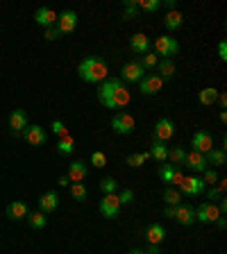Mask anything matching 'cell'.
<instances>
[{"instance_id": "obj_36", "label": "cell", "mask_w": 227, "mask_h": 254, "mask_svg": "<svg viewBox=\"0 0 227 254\" xmlns=\"http://www.w3.org/2000/svg\"><path fill=\"white\" fill-rule=\"evenodd\" d=\"M137 7L143 11H148V14H152V11L161 9V0H137Z\"/></svg>"}, {"instance_id": "obj_39", "label": "cell", "mask_w": 227, "mask_h": 254, "mask_svg": "<svg viewBox=\"0 0 227 254\" xmlns=\"http://www.w3.org/2000/svg\"><path fill=\"white\" fill-rule=\"evenodd\" d=\"M218 180H221V177H218V173L214 168H207L205 173H202V182H205V184H209V186H216Z\"/></svg>"}, {"instance_id": "obj_6", "label": "cell", "mask_w": 227, "mask_h": 254, "mask_svg": "<svg viewBox=\"0 0 227 254\" xmlns=\"http://www.w3.org/2000/svg\"><path fill=\"white\" fill-rule=\"evenodd\" d=\"M154 50H157V55H161V59H173L175 55L180 53V43L173 37H157Z\"/></svg>"}, {"instance_id": "obj_20", "label": "cell", "mask_w": 227, "mask_h": 254, "mask_svg": "<svg viewBox=\"0 0 227 254\" xmlns=\"http://www.w3.org/2000/svg\"><path fill=\"white\" fill-rule=\"evenodd\" d=\"M57 206H59V195H57V190H48V193H43V195L39 197V211L50 213V211H55Z\"/></svg>"}, {"instance_id": "obj_49", "label": "cell", "mask_w": 227, "mask_h": 254, "mask_svg": "<svg viewBox=\"0 0 227 254\" xmlns=\"http://www.w3.org/2000/svg\"><path fill=\"white\" fill-rule=\"evenodd\" d=\"M216 225H218V229H225V227H227V222H225V216L216 218Z\"/></svg>"}, {"instance_id": "obj_52", "label": "cell", "mask_w": 227, "mask_h": 254, "mask_svg": "<svg viewBox=\"0 0 227 254\" xmlns=\"http://www.w3.org/2000/svg\"><path fill=\"white\" fill-rule=\"evenodd\" d=\"M218 118H221V123L225 125V123H227V111H221V116H218Z\"/></svg>"}, {"instance_id": "obj_35", "label": "cell", "mask_w": 227, "mask_h": 254, "mask_svg": "<svg viewBox=\"0 0 227 254\" xmlns=\"http://www.w3.org/2000/svg\"><path fill=\"white\" fill-rule=\"evenodd\" d=\"M98 186H100V190L105 193V195H111V193H116L118 190V182L114 180V177H102Z\"/></svg>"}, {"instance_id": "obj_7", "label": "cell", "mask_w": 227, "mask_h": 254, "mask_svg": "<svg viewBox=\"0 0 227 254\" xmlns=\"http://www.w3.org/2000/svg\"><path fill=\"white\" fill-rule=\"evenodd\" d=\"M121 202H118L116 193H111V195H102L100 204H98V209H100V213L107 218V220H114V218H118V213H121Z\"/></svg>"}, {"instance_id": "obj_28", "label": "cell", "mask_w": 227, "mask_h": 254, "mask_svg": "<svg viewBox=\"0 0 227 254\" xmlns=\"http://www.w3.org/2000/svg\"><path fill=\"white\" fill-rule=\"evenodd\" d=\"M198 100H200L202 105L212 107L214 102L218 100V89H214V86H207V89H202L200 93H198Z\"/></svg>"}, {"instance_id": "obj_51", "label": "cell", "mask_w": 227, "mask_h": 254, "mask_svg": "<svg viewBox=\"0 0 227 254\" xmlns=\"http://www.w3.org/2000/svg\"><path fill=\"white\" fill-rule=\"evenodd\" d=\"M164 216L173 218V216H175V206H166V211H164Z\"/></svg>"}, {"instance_id": "obj_15", "label": "cell", "mask_w": 227, "mask_h": 254, "mask_svg": "<svg viewBox=\"0 0 227 254\" xmlns=\"http://www.w3.org/2000/svg\"><path fill=\"white\" fill-rule=\"evenodd\" d=\"M27 125H30V123H27L25 109H14L9 114V127H11V134H14V136H21Z\"/></svg>"}, {"instance_id": "obj_29", "label": "cell", "mask_w": 227, "mask_h": 254, "mask_svg": "<svg viewBox=\"0 0 227 254\" xmlns=\"http://www.w3.org/2000/svg\"><path fill=\"white\" fill-rule=\"evenodd\" d=\"M27 222H30L32 229H43L48 225V218L43 211H32V213H27Z\"/></svg>"}, {"instance_id": "obj_37", "label": "cell", "mask_w": 227, "mask_h": 254, "mask_svg": "<svg viewBox=\"0 0 227 254\" xmlns=\"http://www.w3.org/2000/svg\"><path fill=\"white\" fill-rule=\"evenodd\" d=\"M139 59V64L143 66V70H150V68H157V62H159V57L157 55H152V53H148V55H141V57H137Z\"/></svg>"}, {"instance_id": "obj_4", "label": "cell", "mask_w": 227, "mask_h": 254, "mask_svg": "<svg viewBox=\"0 0 227 254\" xmlns=\"http://www.w3.org/2000/svg\"><path fill=\"white\" fill-rule=\"evenodd\" d=\"M134 127H137L134 116L127 114V111H118L116 116L111 118V129L116 134H121V136H130V134L134 132Z\"/></svg>"}, {"instance_id": "obj_41", "label": "cell", "mask_w": 227, "mask_h": 254, "mask_svg": "<svg viewBox=\"0 0 227 254\" xmlns=\"http://www.w3.org/2000/svg\"><path fill=\"white\" fill-rule=\"evenodd\" d=\"M91 164H93L95 168H105V164H107L105 152H100V150H95V152L91 154Z\"/></svg>"}, {"instance_id": "obj_25", "label": "cell", "mask_w": 227, "mask_h": 254, "mask_svg": "<svg viewBox=\"0 0 227 254\" xmlns=\"http://www.w3.org/2000/svg\"><path fill=\"white\" fill-rule=\"evenodd\" d=\"M150 157H152L157 164H166V159H168V145H164L161 141H154V138H152V145H150Z\"/></svg>"}, {"instance_id": "obj_3", "label": "cell", "mask_w": 227, "mask_h": 254, "mask_svg": "<svg viewBox=\"0 0 227 254\" xmlns=\"http://www.w3.org/2000/svg\"><path fill=\"white\" fill-rule=\"evenodd\" d=\"M205 189H207V184L202 182V177H198V175H184V180H182L180 186H177V190H180L182 195H189V197L202 195Z\"/></svg>"}, {"instance_id": "obj_21", "label": "cell", "mask_w": 227, "mask_h": 254, "mask_svg": "<svg viewBox=\"0 0 227 254\" xmlns=\"http://www.w3.org/2000/svg\"><path fill=\"white\" fill-rule=\"evenodd\" d=\"M5 213H7V218H9V220L18 222V220H23V218H27L30 209H27L25 202H11V204H7Z\"/></svg>"}, {"instance_id": "obj_50", "label": "cell", "mask_w": 227, "mask_h": 254, "mask_svg": "<svg viewBox=\"0 0 227 254\" xmlns=\"http://www.w3.org/2000/svg\"><path fill=\"white\" fill-rule=\"evenodd\" d=\"M69 182H71V180H69V175H62L57 184H59V186H69Z\"/></svg>"}, {"instance_id": "obj_33", "label": "cell", "mask_w": 227, "mask_h": 254, "mask_svg": "<svg viewBox=\"0 0 227 254\" xmlns=\"http://www.w3.org/2000/svg\"><path fill=\"white\" fill-rule=\"evenodd\" d=\"M164 202L168 206H177L182 202V193L177 189H173V186H168V189L164 190Z\"/></svg>"}, {"instance_id": "obj_9", "label": "cell", "mask_w": 227, "mask_h": 254, "mask_svg": "<svg viewBox=\"0 0 227 254\" xmlns=\"http://www.w3.org/2000/svg\"><path fill=\"white\" fill-rule=\"evenodd\" d=\"M191 145H193V152H200V154H207L209 150L214 148V138L209 132L205 129H198L193 136H191Z\"/></svg>"}, {"instance_id": "obj_23", "label": "cell", "mask_w": 227, "mask_h": 254, "mask_svg": "<svg viewBox=\"0 0 227 254\" xmlns=\"http://www.w3.org/2000/svg\"><path fill=\"white\" fill-rule=\"evenodd\" d=\"M177 170H180V168H175L173 164H161L157 168V175H159V180L164 182V184L175 186V175H177Z\"/></svg>"}, {"instance_id": "obj_14", "label": "cell", "mask_w": 227, "mask_h": 254, "mask_svg": "<svg viewBox=\"0 0 227 254\" xmlns=\"http://www.w3.org/2000/svg\"><path fill=\"white\" fill-rule=\"evenodd\" d=\"M216 218H221V211L214 202H202L196 209V220L198 222H216Z\"/></svg>"}, {"instance_id": "obj_19", "label": "cell", "mask_w": 227, "mask_h": 254, "mask_svg": "<svg viewBox=\"0 0 227 254\" xmlns=\"http://www.w3.org/2000/svg\"><path fill=\"white\" fill-rule=\"evenodd\" d=\"M86 175H89V168H86L84 161L75 159L73 164H69V180L73 182V184H77V182H84Z\"/></svg>"}, {"instance_id": "obj_13", "label": "cell", "mask_w": 227, "mask_h": 254, "mask_svg": "<svg viewBox=\"0 0 227 254\" xmlns=\"http://www.w3.org/2000/svg\"><path fill=\"white\" fill-rule=\"evenodd\" d=\"M77 27V14L73 9H66L57 16V30L59 34H71Z\"/></svg>"}, {"instance_id": "obj_2", "label": "cell", "mask_w": 227, "mask_h": 254, "mask_svg": "<svg viewBox=\"0 0 227 254\" xmlns=\"http://www.w3.org/2000/svg\"><path fill=\"white\" fill-rule=\"evenodd\" d=\"M107 62L102 57H95V55H89L79 62L77 66V75L79 79H84L86 84H100L107 79Z\"/></svg>"}, {"instance_id": "obj_45", "label": "cell", "mask_w": 227, "mask_h": 254, "mask_svg": "<svg viewBox=\"0 0 227 254\" xmlns=\"http://www.w3.org/2000/svg\"><path fill=\"white\" fill-rule=\"evenodd\" d=\"M207 197H209V200H221V197H223L221 189H218V186H212V189L207 190Z\"/></svg>"}, {"instance_id": "obj_47", "label": "cell", "mask_w": 227, "mask_h": 254, "mask_svg": "<svg viewBox=\"0 0 227 254\" xmlns=\"http://www.w3.org/2000/svg\"><path fill=\"white\" fill-rule=\"evenodd\" d=\"M216 102L221 105V109L225 111V107H227V95H225V93H218V100H216Z\"/></svg>"}, {"instance_id": "obj_34", "label": "cell", "mask_w": 227, "mask_h": 254, "mask_svg": "<svg viewBox=\"0 0 227 254\" xmlns=\"http://www.w3.org/2000/svg\"><path fill=\"white\" fill-rule=\"evenodd\" d=\"M123 21H130L134 16L139 14V7H137V0H123Z\"/></svg>"}, {"instance_id": "obj_31", "label": "cell", "mask_w": 227, "mask_h": 254, "mask_svg": "<svg viewBox=\"0 0 227 254\" xmlns=\"http://www.w3.org/2000/svg\"><path fill=\"white\" fill-rule=\"evenodd\" d=\"M75 150V141H73V136H64V138H59L57 141V152L59 154H64V157H69L71 152H73Z\"/></svg>"}, {"instance_id": "obj_24", "label": "cell", "mask_w": 227, "mask_h": 254, "mask_svg": "<svg viewBox=\"0 0 227 254\" xmlns=\"http://www.w3.org/2000/svg\"><path fill=\"white\" fill-rule=\"evenodd\" d=\"M157 70H159V77L164 79V82H168V79L175 77V62L173 59H159L157 62Z\"/></svg>"}, {"instance_id": "obj_38", "label": "cell", "mask_w": 227, "mask_h": 254, "mask_svg": "<svg viewBox=\"0 0 227 254\" xmlns=\"http://www.w3.org/2000/svg\"><path fill=\"white\" fill-rule=\"evenodd\" d=\"M150 159V152H137V154H130L127 157V166H132V168H139V166H143L146 161Z\"/></svg>"}, {"instance_id": "obj_48", "label": "cell", "mask_w": 227, "mask_h": 254, "mask_svg": "<svg viewBox=\"0 0 227 254\" xmlns=\"http://www.w3.org/2000/svg\"><path fill=\"white\" fill-rule=\"evenodd\" d=\"M161 7H168V9L173 11L175 7H177V2H175V0H161Z\"/></svg>"}, {"instance_id": "obj_10", "label": "cell", "mask_w": 227, "mask_h": 254, "mask_svg": "<svg viewBox=\"0 0 227 254\" xmlns=\"http://www.w3.org/2000/svg\"><path fill=\"white\" fill-rule=\"evenodd\" d=\"M21 136L25 138L30 145H37V148H39V145H43V143L48 141V132L43 129L41 125H27L25 129H23Z\"/></svg>"}, {"instance_id": "obj_5", "label": "cell", "mask_w": 227, "mask_h": 254, "mask_svg": "<svg viewBox=\"0 0 227 254\" xmlns=\"http://www.w3.org/2000/svg\"><path fill=\"white\" fill-rule=\"evenodd\" d=\"M146 75V70H143V66L139 64V59H132V62L123 64L121 68V82H125V84H139L141 82V77Z\"/></svg>"}, {"instance_id": "obj_27", "label": "cell", "mask_w": 227, "mask_h": 254, "mask_svg": "<svg viewBox=\"0 0 227 254\" xmlns=\"http://www.w3.org/2000/svg\"><path fill=\"white\" fill-rule=\"evenodd\" d=\"M182 23H184V16H182V11H177V9H173V11H168L166 14V18H164V25H166V30H177V27H182Z\"/></svg>"}, {"instance_id": "obj_12", "label": "cell", "mask_w": 227, "mask_h": 254, "mask_svg": "<svg viewBox=\"0 0 227 254\" xmlns=\"http://www.w3.org/2000/svg\"><path fill=\"white\" fill-rule=\"evenodd\" d=\"M173 220H177L180 225H184V227L193 225V222H196V206H191V204H184V202H180V204L175 206V216H173Z\"/></svg>"}, {"instance_id": "obj_30", "label": "cell", "mask_w": 227, "mask_h": 254, "mask_svg": "<svg viewBox=\"0 0 227 254\" xmlns=\"http://www.w3.org/2000/svg\"><path fill=\"white\" fill-rule=\"evenodd\" d=\"M184 157H186L184 150H182L180 145H175V148H168V159H166V161H168V164H173L175 168H177V166L184 164Z\"/></svg>"}, {"instance_id": "obj_40", "label": "cell", "mask_w": 227, "mask_h": 254, "mask_svg": "<svg viewBox=\"0 0 227 254\" xmlns=\"http://www.w3.org/2000/svg\"><path fill=\"white\" fill-rule=\"evenodd\" d=\"M116 197H118V202H121V204H132V202H134V190L132 189H123Z\"/></svg>"}, {"instance_id": "obj_16", "label": "cell", "mask_w": 227, "mask_h": 254, "mask_svg": "<svg viewBox=\"0 0 227 254\" xmlns=\"http://www.w3.org/2000/svg\"><path fill=\"white\" fill-rule=\"evenodd\" d=\"M184 166H186L189 170H193V173H205V170L209 168V164H207L205 154H200V152H186Z\"/></svg>"}, {"instance_id": "obj_22", "label": "cell", "mask_w": 227, "mask_h": 254, "mask_svg": "<svg viewBox=\"0 0 227 254\" xmlns=\"http://www.w3.org/2000/svg\"><path fill=\"white\" fill-rule=\"evenodd\" d=\"M57 16L59 14H55L50 7H41V9L34 14V21L39 23V25H43L48 30V27H53V25H57Z\"/></svg>"}, {"instance_id": "obj_18", "label": "cell", "mask_w": 227, "mask_h": 254, "mask_svg": "<svg viewBox=\"0 0 227 254\" xmlns=\"http://www.w3.org/2000/svg\"><path fill=\"white\" fill-rule=\"evenodd\" d=\"M166 238V229L164 225H159V222H152V225H148V229H146V241H148V245H161Z\"/></svg>"}, {"instance_id": "obj_26", "label": "cell", "mask_w": 227, "mask_h": 254, "mask_svg": "<svg viewBox=\"0 0 227 254\" xmlns=\"http://www.w3.org/2000/svg\"><path fill=\"white\" fill-rule=\"evenodd\" d=\"M205 159H207V164H212L214 168H216V166H225V161H227V154H225V150L223 148H212L209 150V152L205 154Z\"/></svg>"}, {"instance_id": "obj_44", "label": "cell", "mask_w": 227, "mask_h": 254, "mask_svg": "<svg viewBox=\"0 0 227 254\" xmlns=\"http://www.w3.org/2000/svg\"><path fill=\"white\" fill-rule=\"evenodd\" d=\"M218 59H221V62H227V41L225 39L218 43Z\"/></svg>"}, {"instance_id": "obj_8", "label": "cell", "mask_w": 227, "mask_h": 254, "mask_svg": "<svg viewBox=\"0 0 227 254\" xmlns=\"http://www.w3.org/2000/svg\"><path fill=\"white\" fill-rule=\"evenodd\" d=\"M161 86H164V79L159 77L157 73H146L141 77V82H139V89H141L143 95H154L161 91Z\"/></svg>"}, {"instance_id": "obj_1", "label": "cell", "mask_w": 227, "mask_h": 254, "mask_svg": "<svg viewBox=\"0 0 227 254\" xmlns=\"http://www.w3.org/2000/svg\"><path fill=\"white\" fill-rule=\"evenodd\" d=\"M130 100H132V93L118 77H107L98 86V102L105 105L107 109H123L130 105Z\"/></svg>"}, {"instance_id": "obj_42", "label": "cell", "mask_w": 227, "mask_h": 254, "mask_svg": "<svg viewBox=\"0 0 227 254\" xmlns=\"http://www.w3.org/2000/svg\"><path fill=\"white\" fill-rule=\"evenodd\" d=\"M50 129H53V134H57L59 138L69 136V129H66V125H64L62 121H53V125H50Z\"/></svg>"}, {"instance_id": "obj_11", "label": "cell", "mask_w": 227, "mask_h": 254, "mask_svg": "<svg viewBox=\"0 0 227 254\" xmlns=\"http://www.w3.org/2000/svg\"><path fill=\"white\" fill-rule=\"evenodd\" d=\"M175 136V123L170 118H159L154 123V141H170Z\"/></svg>"}, {"instance_id": "obj_32", "label": "cell", "mask_w": 227, "mask_h": 254, "mask_svg": "<svg viewBox=\"0 0 227 254\" xmlns=\"http://www.w3.org/2000/svg\"><path fill=\"white\" fill-rule=\"evenodd\" d=\"M71 195H73L75 202H84L86 195H89V189H86V184H82V182L71 184Z\"/></svg>"}, {"instance_id": "obj_46", "label": "cell", "mask_w": 227, "mask_h": 254, "mask_svg": "<svg viewBox=\"0 0 227 254\" xmlns=\"http://www.w3.org/2000/svg\"><path fill=\"white\" fill-rule=\"evenodd\" d=\"M218 211H221V216H225V211H227V200H225V197H221V200H218Z\"/></svg>"}, {"instance_id": "obj_53", "label": "cell", "mask_w": 227, "mask_h": 254, "mask_svg": "<svg viewBox=\"0 0 227 254\" xmlns=\"http://www.w3.org/2000/svg\"><path fill=\"white\" fill-rule=\"evenodd\" d=\"M130 254H146V252H143V250H132Z\"/></svg>"}, {"instance_id": "obj_54", "label": "cell", "mask_w": 227, "mask_h": 254, "mask_svg": "<svg viewBox=\"0 0 227 254\" xmlns=\"http://www.w3.org/2000/svg\"><path fill=\"white\" fill-rule=\"evenodd\" d=\"M157 254H161V252H157Z\"/></svg>"}, {"instance_id": "obj_17", "label": "cell", "mask_w": 227, "mask_h": 254, "mask_svg": "<svg viewBox=\"0 0 227 254\" xmlns=\"http://www.w3.org/2000/svg\"><path fill=\"white\" fill-rule=\"evenodd\" d=\"M130 48H132V53L134 55H148L150 53V48H152V43H150V39L143 34V32H139V34H134L132 39H130Z\"/></svg>"}, {"instance_id": "obj_43", "label": "cell", "mask_w": 227, "mask_h": 254, "mask_svg": "<svg viewBox=\"0 0 227 254\" xmlns=\"http://www.w3.org/2000/svg\"><path fill=\"white\" fill-rule=\"evenodd\" d=\"M43 37H46L48 41H57V39L62 37V34H59L57 25H53V27H48V30H46V34H43Z\"/></svg>"}]
</instances>
